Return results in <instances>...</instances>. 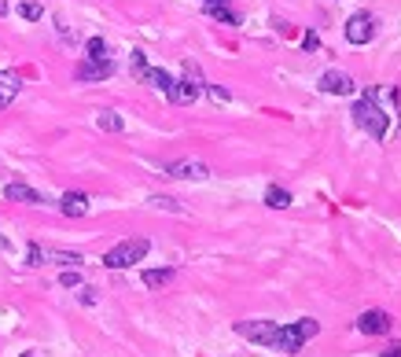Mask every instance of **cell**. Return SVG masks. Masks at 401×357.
Returning <instances> with one entry per match:
<instances>
[{"label": "cell", "instance_id": "6da1fadb", "mask_svg": "<svg viewBox=\"0 0 401 357\" xmlns=\"http://www.w3.org/2000/svg\"><path fill=\"white\" fill-rule=\"evenodd\" d=\"M317 331H320V324L313 321V317H302V321H294V324H280L276 347H273V350H280V354H299L309 339H317Z\"/></svg>", "mask_w": 401, "mask_h": 357}, {"label": "cell", "instance_id": "7a4b0ae2", "mask_svg": "<svg viewBox=\"0 0 401 357\" xmlns=\"http://www.w3.org/2000/svg\"><path fill=\"white\" fill-rule=\"evenodd\" d=\"M354 122H357L372 140H383V136H386V125H391V122H386V114L376 107V93H365V96L354 104Z\"/></svg>", "mask_w": 401, "mask_h": 357}, {"label": "cell", "instance_id": "3957f363", "mask_svg": "<svg viewBox=\"0 0 401 357\" xmlns=\"http://www.w3.org/2000/svg\"><path fill=\"white\" fill-rule=\"evenodd\" d=\"M148 251H151V244H148L144 236H136V239H122L118 247H111L107 254H103V265H107V269H129V265L144 262V258H148Z\"/></svg>", "mask_w": 401, "mask_h": 357}, {"label": "cell", "instance_id": "277c9868", "mask_svg": "<svg viewBox=\"0 0 401 357\" xmlns=\"http://www.w3.org/2000/svg\"><path fill=\"white\" fill-rule=\"evenodd\" d=\"M343 33L350 45H368V41H376V33H379V19L372 15V11H357V15H350Z\"/></svg>", "mask_w": 401, "mask_h": 357}, {"label": "cell", "instance_id": "5b68a950", "mask_svg": "<svg viewBox=\"0 0 401 357\" xmlns=\"http://www.w3.org/2000/svg\"><path fill=\"white\" fill-rule=\"evenodd\" d=\"M203 74H199V67H196V63H188V67H184V78H180V81H173V93H170V100H173V104H196V100H199V93H203Z\"/></svg>", "mask_w": 401, "mask_h": 357}, {"label": "cell", "instance_id": "8992f818", "mask_svg": "<svg viewBox=\"0 0 401 357\" xmlns=\"http://www.w3.org/2000/svg\"><path fill=\"white\" fill-rule=\"evenodd\" d=\"M276 331H280L276 321H239L236 324V335L258 342V347H269V350L276 347Z\"/></svg>", "mask_w": 401, "mask_h": 357}, {"label": "cell", "instance_id": "52a82bcc", "mask_svg": "<svg viewBox=\"0 0 401 357\" xmlns=\"http://www.w3.org/2000/svg\"><path fill=\"white\" fill-rule=\"evenodd\" d=\"M320 93H328V96H350L357 81L350 78V74H343V70H324L320 74V81H317Z\"/></svg>", "mask_w": 401, "mask_h": 357}, {"label": "cell", "instance_id": "ba28073f", "mask_svg": "<svg viewBox=\"0 0 401 357\" xmlns=\"http://www.w3.org/2000/svg\"><path fill=\"white\" fill-rule=\"evenodd\" d=\"M391 328H394V321H391V313H386V310H365L357 317V331H361V335H386Z\"/></svg>", "mask_w": 401, "mask_h": 357}, {"label": "cell", "instance_id": "9c48e42d", "mask_svg": "<svg viewBox=\"0 0 401 357\" xmlns=\"http://www.w3.org/2000/svg\"><path fill=\"white\" fill-rule=\"evenodd\" d=\"M166 177H173V181H206V177H210V166L196 162V159L170 162V166H166Z\"/></svg>", "mask_w": 401, "mask_h": 357}, {"label": "cell", "instance_id": "30bf717a", "mask_svg": "<svg viewBox=\"0 0 401 357\" xmlns=\"http://www.w3.org/2000/svg\"><path fill=\"white\" fill-rule=\"evenodd\" d=\"M74 74H77V81H103L114 74V63L111 59H85Z\"/></svg>", "mask_w": 401, "mask_h": 357}, {"label": "cell", "instance_id": "8fae6325", "mask_svg": "<svg viewBox=\"0 0 401 357\" xmlns=\"http://www.w3.org/2000/svg\"><path fill=\"white\" fill-rule=\"evenodd\" d=\"M4 199H11V203H26V207H41V203H45L37 188L22 184V181H11V184L4 188Z\"/></svg>", "mask_w": 401, "mask_h": 357}, {"label": "cell", "instance_id": "7c38bea8", "mask_svg": "<svg viewBox=\"0 0 401 357\" xmlns=\"http://www.w3.org/2000/svg\"><path fill=\"white\" fill-rule=\"evenodd\" d=\"M59 210L67 214V218H85V214H88V196L85 192H63Z\"/></svg>", "mask_w": 401, "mask_h": 357}, {"label": "cell", "instance_id": "4fadbf2b", "mask_svg": "<svg viewBox=\"0 0 401 357\" xmlns=\"http://www.w3.org/2000/svg\"><path fill=\"white\" fill-rule=\"evenodd\" d=\"M19 88H22V78L15 70H0V111H4L11 100L19 96Z\"/></svg>", "mask_w": 401, "mask_h": 357}, {"label": "cell", "instance_id": "5bb4252c", "mask_svg": "<svg viewBox=\"0 0 401 357\" xmlns=\"http://www.w3.org/2000/svg\"><path fill=\"white\" fill-rule=\"evenodd\" d=\"M206 15L225 22V26H239V15L228 8V0H206Z\"/></svg>", "mask_w": 401, "mask_h": 357}, {"label": "cell", "instance_id": "9a60e30c", "mask_svg": "<svg viewBox=\"0 0 401 357\" xmlns=\"http://www.w3.org/2000/svg\"><path fill=\"white\" fill-rule=\"evenodd\" d=\"M140 81H148L151 88H159L162 96H170L173 93V78L166 70H159V67H144V74H140Z\"/></svg>", "mask_w": 401, "mask_h": 357}, {"label": "cell", "instance_id": "2e32d148", "mask_svg": "<svg viewBox=\"0 0 401 357\" xmlns=\"http://www.w3.org/2000/svg\"><path fill=\"white\" fill-rule=\"evenodd\" d=\"M265 207L288 210V207H291V192H288V188H280V184H269V188H265Z\"/></svg>", "mask_w": 401, "mask_h": 357}, {"label": "cell", "instance_id": "e0dca14e", "mask_svg": "<svg viewBox=\"0 0 401 357\" xmlns=\"http://www.w3.org/2000/svg\"><path fill=\"white\" fill-rule=\"evenodd\" d=\"M45 262H56V265H63V269H77L85 258L74 254V251H45Z\"/></svg>", "mask_w": 401, "mask_h": 357}, {"label": "cell", "instance_id": "ac0fdd59", "mask_svg": "<svg viewBox=\"0 0 401 357\" xmlns=\"http://www.w3.org/2000/svg\"><path fill=\"white\" fill-rule=\"evenodd\" d=\"M96 125H100L103 133H122V129H125L122 114H114V111H100V114H96Z\"/></svg>", "mask_w": 401, "mask_h": 357}, {"label": "cell", "instance_id": "d6986e66", "mask_svg": "<svg viewBox=\"0 0 401 357\" xmlns=\"http://www.w3.org/2000/svg\"><path fill=\"white\" fill-rule=\"evenodd\" d=\"M173 276H177V269H148L144 284L148 287H166V284H173Z\"/></svg>", "mask_w": 401, "mask_h": 357}, {"label": "cell", "instance_id": "ffe728a7", "mask_svg": "<svg viewBox=\"0 0 401 357\" xmlns=\"http://www.w3.org/2000/svg\"><path fill=\"white\" fill-rule=\"evenodd\" d=\"M85 59H111L107 56V41H103V37H88V45H85Z\"/></svg>", "mask_w": 401, "mask_h": 357}, {"label": "cell", "instance_id": "44dd1931", "mask_svg": "<svg viewBox=\"0 0 401 357\" xmlns=\"http://www.w3.org/2000/svg\"><path fill=\"white\" fill-rule=\"evenodd\" d=\"M19 15H22L26 22H37V19L45 15V8L37 4V0H26V4H19Z\"/></svg>", "mask_w": 401, "mask_h": 357}, {"label": "cell", "instance_id": "7402d4cb", "mask_svg": "<svg viewBox=\"0 0 401 357\" xmlns=\"http://www.w3.org/2000/svg\"><path fill=\"white\" fill-rule=\"evenodd\" d=\"M26 265H45V247H37V244H30V251H26Z\"/></svg>", "mask_w": 401, "mask_h": 357}, {"label": "cell", "instance_id": "603a6c76", "mask_svg": "<svg viewBox=\"0 0 401 357\" xmlns=\"http://www.w3.org/2000/svg\"><path fill=\"white\" fill-rule=\"evenodd\" d=\"M59 284L63 287H81V276H77V269H63L59 273Z\"/></svg>", "mask_w": 401, "mask_h": 357}, {"label": "cell", "instance_id": "cb8c5ba5", "mask_svg": "<svg viewBox=\"0 0 401 357\" xmlns=\"http://www.w3.org/2000/svg\"><path fill=\"white\" fill-rule=\"evenodd\" d=\"M151 207H159V210H173V214H180V207H177L173 199H166V196H155V199H151Z\"/></svg>", "mask_w": 401, "mask_h": 357}, {"label": "cell", "instance_id": "d4e9b609", "mask_svg": "<svg viewBox=\"0 0 401 357\" xmlns=\"http://www.w3.org/2000/svg\"><path fill=\"white\" fill-rule=\"evenodd\" d=\"M77 299H81V306H93L96 302V287H81V291H77Z\"/></svg>", "mask_w": 401, "mask_h": 357}, {"label": "cell", "instance_id": "484cf974", "mask_svg": "<svg viewBox=\"0 0 401 357\" xmlns=\"http://www.w3.org/2000/svg\"><path fill=\"white\" fill-rule=\"evenodd\" d=\"M206 93H210L214 100H221V104L228 100V88H221V85H206Z\"/></svg>", "mask_w": 401, "mask_h": 357}, {"label": "cell", "instance_id": "4316f807", "mask_svg": "<svg viewBox=\"0 0 401 357\" xmlns=\"http://www.w3.org/2000/svg\"><path fill=\"white\" fill-rule=\"evenodd\" d=\"M144 67H148L144 52H133V70H136V78H140V74H144Z\"/></svg>", "mask_w": 401, "mask_h": 357}, {"label": "cell", "instance_id": "83f0119b", "mask_svg": "<svg viewBox=\"0 0 401 357\" xmlns=\"http://www.w3.org/2000/svg\"><path fill=\"white\" fill-rule=\"evenodd\" d=\"M317 45H320V41H317V33H306V37H302V48H306V52H313Z\"/></svg>", "mask_w": 401, "mask_h": 357}, {"label": "cell", "instance_id": "f1b7e54d", "mask_svg": "<svg viewBox=\"0 0 401 357\" xmlns=\"http://www.w3.org/2000/svg\"><path fill=\"white\" fill-rule=\"evenodd\" d=\"M383 357H401V342H391V347L383 350Z\"/></svg>", "mask_w": 401, "mask_h": 357}, {"label": "cell", "instance_id": "f546056e", "mask_svg": "<svg viewBox=\"0 0 401 357\" xmlns=\"http://www.w3.org/2000/svg\"><path fill=\"white\" fill-rule=\"evenodd\" d=\"M0 15H8V0H0Z\"/></svg>", "mask_w": 401, "mask_h": 357}, {"label": "cell", "instance_id": "4dcf8cb0", "mask_svg": "<svg viewBox=\"0 0 401 357\" xmlns=\"http://www.w3.org/2000/svg\"><path fill=\"white\" fill-rule=\"evenodd\" d=\"M0 247H4V239H0Z\"/></svg>", "mask_w": 401, "mask_h": 357}]
</instances>
